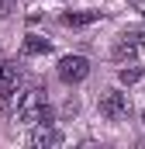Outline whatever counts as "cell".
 I'll return each mask as SVG.
<instances>
[{"label": "cell", "instance_id": "6da1fadb", "mask_svg": "<svg viewBox=\"0 0 145 149\" xmlns=\"http://www.w3.org/2000/svg\"><path fill=\"white\" fill-rule=\"evenodd\" d=\"M14 114H17V121H45V125H52V108L45 104V97H41V90H24L21 94V101H17V108H14Z\"/></svg>", "mask_w": 145, "mask_h": 149}, {"label": "cell", "instance_id": "7a4b0ae2", "mask_svg": "<svg viewBox=\"0 0 145 149\" xmlns=\"http://www.w3.org/2000/svg\"><path fill=\"white\" fill-rule=\"evenodd\" d=\"M100 114H104L107 121H124V118L131 114V101H128V94H121V90H107V94L100 97Z\"/></svg>", "mask_w": 145, "mask_h": 149}, {"label": "cell", "instance_id": "3957f363", "mask_svg": "<svg viewBox=\"0 0 145 149\" xmlns=\"http://www.w3.org/2000/svg\"><path fill=\"white\" fill-rule=\"evenodd\" d=\"M90 76V59L86 56H62L59 59V80L62 83H83Z\"/></svg>", "mask_w": 145, "mask_h": 149}, {"label": "cell", "instance_id": "277c9868", "mask_svg": "<svg viewBox=\"0 0 145 149\" xmlns=\"http://www.w3.org/2000/svg\"><path fill=\"white\" fill-rule=\"evenodd\" d=\"M31 146H35V149H45V146H62V132H55L52 125L38 121V128L31 132Z\"/></svg>", "mask_w": 145, "mask_h": 149}, {"label": "cell", "instance_id": "5b68a950", "mask_svg": "<svg viewBox=\"0 0 145 149\" xmlns=\"http://www.w3.org/2000/svg\"><path fill=\"white\" fill-rule=\"evenodd\" d=\"M93 21H100V10H66L62 14L66 28H83V24H93Z\"/></svg>", "mask_w": 145, "mask_h": 149}, {"label": "cell", "instance_id": "8992f818", "mask_svg": "<svg viewBox=\"0 0 145 149\" xmlns=\"http://www.w3.org/2000/svg\"><path fill=\"white\" fill-rule=\"evenodd\" d=\"M21 52H24V56H45V52H52V42L41 38V35H28L24 45H21Z\"/></svg>", "mask_w": 145, "mask_h": 149}, {"label": "cell", "instance_id": "52a82bcc", "mask_svg": "<svg viewBox=\"0 0 145 149\" xmlns=\"http://www.w3.org/2000/svg\"><path fill=\"white\" fill-rule=\"evenodd\" d=\"M135 52H138V49H135V45H131V42H124V38H121V42H117V45H114V59H131V56H135Z\"/></svg>", "mask_w": 145, "mask_h": 149}, {"label": "cell", "instance_id": "ba28073f", "mask_svg": "<svg viewBox=\"0 0 145 149\" xmlns=\"http://www.w3.org/2000/svg\"><path fill=\"white\" fill-rule=\"evenodd\" d=\"M121 83H124V87H128V83H138V80H142V66H128V70H121Z\"/></svg>", "mask_w": 145, "mask_h": 149}, {"label": "cell", "instance_id": "9c48e42d", "mask_svg": "<svg viewBox=\"0 0 145 149\" xmlns=\"http://www.w3.org/2000/svg\"><path fill=\"white\" fill-rule=\"evenodd\" d=\"M14 7H17V0H0V17L14 14Z\"/></svg>", "mask_w": 145, "mask_h": 149}, {"label": "cell", "instance_id": "30bf717a", "mask_svg": "<svg viewBox=\"0 0 145 149\" xmlns=\"http://www.w3.org/2000/svg\"><path fill=\"white\" fill-rule=\"evenodd\" d=\"M3 70H7V59L0 56V80H3Z\"/></svg>", "mask_w": 145, "mask_h": 149}, {"label": "cell", "instance_id": "8fae6325", "mask_svg": "<svg viewBox=\"0 0 145 149\" xmlns=\"http://www.w3.org/2000/svg\"><path fill=\"white\" fill-rule=\"evenodd\" d=\"M128 3H131V7H142V0H128Z\"/></svg>", "mask_w": 145, "mask_h": 149}, {"label": "cell", "instance_id": "7c38bea8", "mask_svg": "<svg viewBox=\"0 0 145 149\" xmlns=\"http://www.w3.org/2000/svg\"><path fill=\"white\" fill-rule=\"evenodd\" d=\"M142 125H145V108H142Z\"/></svg>", "mask_w": 145, "mask_h": 149}]
</instances>
